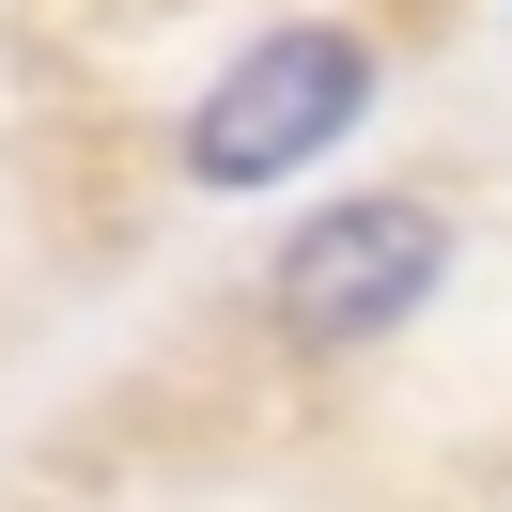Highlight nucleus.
<instances>
[{"instance_id": "1", "label": "nucleus", "mask_w": 512, "mask_h": 512, "mask_svg": "<svg viewBox=\"0 0 512 512\" xmlns=\"http://www.w3.org/2000/svg\"><path fill=\"white\" fill-rule=\"evenodd\" d=\"M373 109V47L342 32V16H295V32H264V47H233L218 78H202V109H187V187H280V171H311L326 140Z\"/></svg>"}, {"instance_id": "2", "label": "nucleus", "mask_w": 512, "mask_h": 512, "mask_svg": "<svg viewBox=\"0 0 512 512\" xmlns=\"http://www.w3.org/2000/svg\"><path fill=\"white\" fill-rule=\"evenodd\" d=\"M450 249H466V233H450V202H419V187L311 202V233H295L280 264H264V311H280L311 357H342V342H388V326H419V311H435Z\"/></svg>"}]
</instances>
